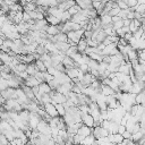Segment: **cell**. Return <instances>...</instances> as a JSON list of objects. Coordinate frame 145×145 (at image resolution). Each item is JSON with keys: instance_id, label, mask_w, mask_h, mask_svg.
<instances>
[{"instance_id": "cell-20", "label": "cell", "mask_w": 145, "mask_h": 145, "mask_svg": "<svg viewBox=\"0 0 145 145\" xmlns=\"http://www.w3.org/2000/svg\"><path fill=\"white\" fill-rule=\"evenodd\" d=\"M142 137H144V134L142 133V131H137V133H134V134H131V137H130V139L134 142V143H137Z\"/></svg>"}, {"instance_id": "cell-29", "label": "cell", "mask_w": 145, "mask_h": 145, "mask_svg": "<svg viewBox=\"0 0 145 145\" xmlns=\"http://www.w3.org/2000/svg\"><path fill=\"white\" fill-rule=\"evenodd\" d=\"M137 5H145L144 0H137Z\"/></svg>"}, {"instance_id": "cell-8", "label": "cell", "mask_w": 145, "mask_h": 145, "mask_svg": "<svg viewBox=\"0 0 145 145\" xmlns=\"http://www.w3.org/2000/svg\"><path fill=\"white\" fill-rule=\"evenodd\" d=\"M76 5L79 7L80 10H92L93 7H92V1H75Z\"/></svg>"}, {"instance_id": "cell-21", "label": "cell", "mask_w": 145, "mask_h": 145, "mask_svg": "<svg viewBox=\"0 0 145 145\" xmlns=\"http://www.w3.org/2000/svg\"><path fill=\"white\" fill-rule=\"evenodd\" d=\"M54 108H56L57 113H58V116H59V117H63V116H65L66 111H65V109H63L62 104H54Z\"/></svg>"}, {"instance_id": "cell-14", "label": "cell", "mask_w": 145, "mask_h": 145, "mask_svg": "<svg viewBox=\"0 0 145 145\" xmlns=\"http://www.w3.org/2000/svg\"><path fill=\"white\" fill-rule=\"evenodd\" d=\"M25 71L27 72V75H28V76H34V75H35V72H37L39 70L36 69V67H35V65H34V62H33V63L26 65V70H25Z\"/></svg>"}, {"instance_id": "cell-23", "label": "cell", "mask_w": 145, "mask_h": 145, "mask_svg": "<svg viewBox=\"0 0 145 145\" xmlns=\"http://www.w3.org/2000/svg\"><path fill=\"white\" fill-rule=\"evenodd\" d=\"M54 37H56L57 42H68V40H67V35L63 34V33H59V34H57Z\"/></svg>"}, {"instance_id": "cell-25", "label": "cell", "mask_w": 145, "mask_h": 145, "mask_svg": "<svg viewBox=\"0 0 145 145\" xmlns=\"http://www.w3.org/2000/svg\"><path fill=\"white\" fill-rule=\"evenodd\" d=\"M0 145H9V140L3 134H0Z\"/></svg>"}, {"instance_id": "cell-16", "label": "cell", "mask_w": 145, "mask_h": 145, "mask_svg": "<svg viewBox=\"0 0 145 145\" xmlns=\"http://www.w3.org/2000/svg\"><path fill=\"white\" fill-rule=\"evenodd\" d=\"M36 9V6H35V3H34V1H29L25 7H23V11H25V12H31V11H34Z\"/></svg>"}, {"instance_id": "cell-15", "label": "cell", "mask_w": 145, "mask_h": 145, "mask_svg": "<svg viewBox=\"0 0 145 145\" xmlns=\"http://www.w3.org/2000/svg\"><path fill=\"white\" fill-rule=\"evenodd\" d=\"M135 104L144 105V91H140L138 94L135 95Z\"/></svg>"}, {"instance_id": "cell-22", "label": "cell", "mask_w": 145, "mask_h": 145, "mask_svg": "<svg viewBox=\"0 0 145 145\" xmlns=\"http://www.w3.org/2000/svg\"><path fill=\"white\" fill-rule=\"evenodd\" d=\"M79 10H80V9H79V7H78V6L75 3V5H74L72 7H70V8H69L67 11H68V14H69L70 16H74V15H76V14H77Z\"/></svg>"}, {"instance_id": "cell-27", "label": "cell", "mask_w": 145, "mask_h": 145, "mask_svg": "<svg viewBox=\"0 0 145 145\" xmlns=\"http://www.w3.org/2000/svg\"><path fill=\"white\" fill-rule=\"evenodd\" d=\"M121 136H122V138H123V139H130V137H131V134H130L129 131H127V130H126V131H125V133H123Z\"/></svg>"}, {"instance_id": "cell-26", "label": "cell", "mask_w": 145, "mask_h": 145, "mask_svg": "<svg viewBox=\"0 0 145 145\" xmlns=\"http://www.w3.org/2000/svg\"><path fill=\"white\" fill-rule=\"evenodd\" d=\"M125 131H126V127H125V126H121V125H119V126H118V130H117V134H119V135H122Z\"/></svg>"}, {"instance_id": "cell-13", "label": "cell", "mask_w": 145, "mask_h": 145, "mask_svg": "<svg viewBox=\"0 0 145 145\" xmlns=\"http://www.w3.org/2000/svg\"><path fill=\"white\" fill-rule=\"evenodd\" d=\"M51 92V88L49 87V85L46 83H41L39 85V93L42 95V94H49Z\"/></svg>"}, {"instance_id": "cell-11", "label": "cell", "mask_w": 145, "mask_h": 145, "mask_svg": "<svg viewBox=\"0 0 145 145\" xmlns=\"http://www.w3.org/2000/svg\"><path fill=\"white\" fill-rule=\"evenodd\" d=\"M76 48H77V51H78V53H84V51H85V49L87 48V43H86V40L85 39H80L79 40V42L77 43V45H76Z\"/></svg>"}, {"instance_id": "cell-28", "label": "cell", "mask_w": 145, "mask_h": 145, "mask_svg": "<svg viewBox=\"0 0 145 145\" xmlns=\"http://www.w3.org/2000/svg\"><path fill=\"white\" fill-rule=\"evenodd\" d=\"M131 37H133V35H131V33L129 32V33H126V34L123 35V37H122V39H125V40L127 41V43H128V41H129Z\"/></svg>"}, {"instance_id": "cell-3", "label": "cell", "mask_w": 145, "mask_h": 145, "mask_svg": "<svg viewBox=\"0 0 145 145\" xmlns=\"http://www.w3.org/2000/svg\"><path fill=\"white\" fill-rule=\"evenodd\" d=\"M0 95H1V96H2L5 100H10V99H12V100H16L15 88H10V87H8V88H6L5 91L0 92Z\"/></svg>"}, {"instance_id": "cell-7", "label": "cell", "mask_w": 145, "mask_h": 145, "mask_svg": "<svg viewBox=\"0 0 145 145\" xmlns=\"http://www.w3.org/2000/svg\"><path fill=\"white\" fill-rule=\"evenodd\" d=\"M41 83L34 77V76H28V78L26 80H24V85L32 88V87H35V86H39Z\"/></svg>"}, {"instance_id": "cell-12", "label": "cell", "mask_w": 145, "mask_h": 145, "mask_svg": "<svg viewBox=\"0 0 145 145\" xmlns=\"http://www.w3.org/2000/svg\"><path fill=\"white\" fill-rule=\"evenodd\" d=\"M80 145H96V139L92 135H89V136H87V137L82 139Z\"/></svg>"}, {"instance_id": "cell-18", "label": "cell", "mask_w": 145, "mask_h": 145, "mask_svg": "<svg viewBox=\"0 0 145 145\" xmlns=\"http://www.w3.org/2000/svg\"><path fill=\"white\" fill-rule=\"evenodd\" d=\"M34 65H35V67H36V69L39 70V71H41V72H45L46 71V68H45V66H44V63L39 59V60H35L34 61Z\"/></svg>"}, {"instance_id": "cell-5", "label": "cell", "mask_w": 145, "mask_h": 145, "mask_svg": "<svg viewBox=\"0 0 145 145\" xmlns=\"http://www.w3.org/2000/svg\"><path fill=\"white\" fill-rule=\"evenodd\" d=\"M61 65L63 66L65 70H66V69H70V68H77L76 65H75V62L71 60V58H69V57H67V56L63 57V59H62V61H61Z\"/></svg>"}, {"instance_id": "cell-19", "label": "cell", "mask_w": 145, "mask_h": 145, "mask_svg": "<svg viewBox=\"0 0 145 145\" xmlns=\"http://www.w3.org/2000/svg\"><path fill=\"white\" fill-rule=\"evenodd\" d=\"M143 34H144V25H142V26H140V27H139L135 33H133L131 35H133V37H134V39L139 40V39H140V36H142Z\"/></svg>"}, {"instance_id": "cell-2", "label": "cell", "mask_w": 145, "mask_h": 145, "mask_svg": "<svg viewBox=\"0 0 145 145\" xmlns=\"http://www.w3.org/2000/svg\"><path fill=\"white\" fill-rule=\"evenodd\" d=\"M43 110L45 111V113L48 116H50L51 118H56V117H59L58 113H57V110L54 108V104L52 103H48V104H44L43 105Z\"/></svg>"}, {"instance_id": "cell-1", "label": "cell", "mask_w": 145, "mask_h": 145, "mask_svg": "<svg viewBox=\"0 0 145 145\" xmlns=\"http://www.w3.org/2000/svg\"><path fill=\"white\" fill-rule=\"evenodd\" d=\"M92 136L95 139L102 138V137H108L109 136V131L104 128H102L101 126H95L92 128Z\"/></svg>"}, {"instance_id": "cell-4", "label": "cell", "mask_w": 145, "mask_h": 145, "mask_svg": "<svg viewBox=\"0 0 145 145\" xmlns=\"http://www.w3.org/2000/svg\"><path fill=\"white\" fill-rule=\"evenodd\" d=\"M77 135H79V136H80V138L83 139V138H85V137H87V136L92 135V128H89V127H86V126L82 125V126H80V128L77 130Z\"/></svg>"}, {"instance_id": "cell-9", "label": "cell", "mask_w": 145, "mask_h": 145, "mask_svg": "<svg viewBox=\"0 0 145 145\" xmlns=\"http://www.w3.org/2000/svg\"><path fill=\"white\" fill-rule=\"evenodd\" d=\"M131 70V66H130V62H126L121 66L118 67V70L117 72H120L122 75H129V71Z\"/></svg>"}, {"instance_id": "cell-6", "label": "cell", "mask_w": 145, "mask_h": 145, "mask_svg": "<svg viewBox=\"0 0 145 145\" xmlns=\"http://www.w3.org/2000/svg\"><path fill=\"white\" fill-rule=\"evenodd\" d=\"M82 123L86 127H89V128L94 127V120L88 113L87 114H82Z\"/></svg>"}, {"instance_id": "cell-10", "label": "cell", "mask_w": 145, "mask_h": 145, "mask_svg": "<svg viewBox=\"0 0 145 145\" xmlns=\"http://www.w3.org/2000/svg\"><path fill=\"white\" fill-rule=\"evenodd\" d=\"M65 74L70 78V80H72V79H76L78 77L79 70H78V68H70V69H66Z\"/></svg>"}, {"instance_id": "cell-17", "label": "cell", "mask_w": 145, "mask_h": 145, "mask_svg": "<svg viewBox=\"0 0 145 145\" xmlns=\"http://www.w3.org/2000/svg\"><path fill=\"white\" fill-rule=\"evenodd\" d=\"M100 22H101V25H102V26H105V25L112 24V23H111V17H110L109 15L100 16Z\"/></svg>"}, {"instance_id": "cell-24", "label": "cell", "mask_w": 145, "mask_h": 145, "mask_svg": "<svg viewBox=\"0 0 145 145\" xmlns=\"http://www.w3.org/2000/svg\"><path fill=\"white\" fill-rule=\"evenodd\" d=\"M6 88H8V83H7L6 79H3V78L0 77V92L5 91Z\"/></svg>"}]
</instances>
